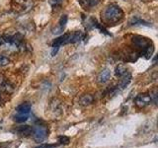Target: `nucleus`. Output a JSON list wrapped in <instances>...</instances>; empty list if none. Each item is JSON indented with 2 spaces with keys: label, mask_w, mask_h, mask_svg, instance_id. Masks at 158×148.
<instances>
[{
  "label": "nucleus",
  "mask_w": 158,
  "mask_h": 148,
  "mask_svg": "<svg viewBox=\"0 0 158 148\" xmlns=\"http://www.w3.org/2000/svg\"><path fill=\"white\" fill-rule=\"evenodd\" d=\"M123 19V11L117 4H110L102 13V21L105 25H116Z\"/></svg>",
  "instance_id": "f257e3e1"
},
{
  "label": "nucleus",
  "mask_w": 158,
  "mask_h": 148,
  "mask_svg": "<svg viewBox=\"0 0 158 148\" xmlns=\"http://www.w3.org/2000/svg\"><path fill=\"white\" fill-rule=\"evenodd\" d=\"M34 6L33 0H12L11 7L14 12L23 14L27 13Z\"/></svg>",
  "instance_id": "f03ea898"
},
{
  "label": "nucleus",
  "mask_w": 158,
  "mask_h": 148,
  "mask_svg": "<svg viewBox=\"0 0 158 148\" xmlns=\"http://www.w3.org/2000/svg\"><path fill=\"white\" fill-rule=\"evenodd\" d=\"M33 138L35 141L42 142L47 138L48 136V128L44 125H37L33 128L32 130Z\"/></svg>",
  "instance_id": "7ed1b4c3"
},
{
  "label": "nucleus",
  "mask_w": 158,
  "mask_h": 148,
  "mask_svg": "<svg viewBox=\"0 0 158 148\" xmlns=\"http://www.w3.org/2000/svg\"><path fill=\"white\" fill-rule=\"evenodd\" d=\"M135 103L138 108H144L151 103V98L148 94H139L136 96Z\"/></svg>",
  "instance_id": "20e7f679"
},
{
  "label": "nucleus",
  "mask_w": 158,
  "mask_h": 148,
  "mask_svg": "<svg viewBox=\"0 0 158 148\" xmlns=\"http://www.w3.org/2000/svg\"><path fill=\"white\" fill-rule=\"evenodd\" d=\"M66 23H67V16H66V15H62V16L60 17V19H59V21H58V25L56 28L52 29V33L54 35L61 34L63 32L64 27H65Z\"/></svg>",
  "instance_id": "39448f33"
},
{
  "label": "nucleus",
  "mask_w": 158,
  "mask_h": 148,
  "mask_svg": "<svg viewBox=\"0 0 158 148\" xmlns=\"http://www.w3.org/2000/svg\"><path fill=\"white\" fill-rule=\"evenodd\" d=\"M84 9H92L100 4L101 0H78Z\"/></svg>",
  "instance_id": "423d86ee"
},
{
  "label": "nucleus",
  "mask_w": 158,
  "mask_h": 148,
  "mask_svg": "<svg viewBox=\"0 0 158 148\" xmlns=\"http://www.w3.org/2000/svg\"><path fill=\"white\" fill-rule=\"evenodd\" d=\"M69 36H70V34L67 33V34H64L62 36L58 37L57 39H56L52 43V47H60L62 44H66L68 43V39H69Z\"/></svg>",
  "instance_id": "0eeeda50"
},
{
  "label": "nucleus",
  "mask_w": 158,
  "mask_h": 148,
  "mask_svg": "<svg viewBox=\"0 0 158 148\" xmlns=\"http://www.w3.org/2000/svg\"><path fill=\"white\" fill-rule=\"evenodd\" d=\"M111 78V70L109 68L104 69V70L101 71V73L99 74L98 76V81L100 83H106L110 80Z\"/></svg>",
  "instance_id": "6e6552de"
},
{
  "label": "nucleus",
  "mask_w": 158,
  "mask_h": 148,
  "mask_svg": "<svg viewBox=\"0 0 158 148\" xmlns=\"http://www.w3.org/2000/svg\"><path fill=\"white\" fill-rule=\"evenodd\" d=\"M31 105L28 103H23L21 105H19L16 109L17 113H20V115H29L30 112H31Z\"/></svg>",
  "instance_id": "1a4fd4ad"
},
{
  "label": "nucleus",
  "mask_w": 158,
  "mask_h": 148,
  "mask_svg": "<svg viewBox=\"0 0 158 148\" xmlns=\"http://www.w3.org/2000/svg\"><path fill=\"white\" fill-rule=\"evenodd\" d=\"M93 102H94V97L90 95V94H85V95L81 96L80 99H79V104L81 106H89Z\"/></svg>",
  "instance_id": "9d476101"
},
{
  "label": "nucleus",
  "mask_w": 158,
  "mask_h": 148,
  "mask_svg": "<svg viewBox=\"0 0 158 148\" xmlns=\"http://www.w3.org/2000/svg\"><path fill=\"white\" fill-rule=\"evenodd\" d=\"M84 38V34L82 32H75L73 34H70L68 39V43H75L77 42H80Z\"/></svg>",
  "instance_id": "9b49d317"
},
{
  "label": "nucleus",
  "mask_w": 158,
  "mask_h": 148,
  "mask_svg": "<svg viewBox=\"0 0 158 148\" xmlns=\"http://www.w3.org/2000/svg\"><path fill=\"white\" fill-rule=\"evenodd\" d=\"M33 130V127H31L30 125H24V126H20L18 130H17V133L19 135H22V136H27L30 135L32 133Z\"/></svg>",
  "instance_id": "f8f14e48"
},
{
  "label": "nucleus",
  "mask_w": 158,
  "mask_h": 148,
  "mask_svg": "<svg viewBox=\"0 0 158 148\" xmlns=\"http://www.w3.org/2000/svg\"><path fill=\"white\" fill-rule=\"evenodd\" d=\"M115 73H116V75L118 76V77H123L127 73V66L123 65V64H118V65L116 67Z\"/></svg>",
  "instance_id": "ddd939ff"
},
{
  "label": "nucleus",
  "mask_w": 158,
  "mask_h": 148,
  "mask_svg": "<svg viewBox=\"0 0 158 148\" xmlns=\"http://www.w3.org/2000/svg\"><path fill=\"white\" fill-rule=\"evenodd\" d=\"M130 25L131 26H135V25H145V26H149V24L146 23L145 21H143V20H141L139 17H137V16H135L131 19Z\"/></svg>",
  "instance_id": "4468645a"
},
{
  "label": "nucleus",
  "mask_w": 158,
  "mask_h": 148,
  "mask_svg": "<svg viewBox=\"0 0 158 148\" xmlns=\"http://www.w3.org/2000/svg\"><path fill=\"white\" fill-rule=\"evenodd\" d=\"M131 74L127 73L126 75L123 76V81H122L121 85H120V88L121 89H125L128 85V83L131 82Z\"/></svg>",
  "instance_id": "2eb2a0df"
},
{
  "label": "nucleus",
  "mask_w": 158,
  "mask_h": 148,
  "mask_svg": "<svg viewBox=\"0 0 158 148\" xmlns=\"http://www.w3.org/2000/svg\"><path fill=\"white\" fill-rule=\"evenodd\" d=\"M28 118H29V115H20V113H17V115L14 117V121L16 122L21 123V122H25L26 121H28Z\"/></svg>",
  "instance_id": "dca6fc26"
},
{
  "label": "nucleus",
  "mask_w": 158,
  "mask_h": 148,
  "mask_svg": "<svg viewBox=\"0 0 158 148\" xmlns=\"http://www.w3.org/2000/svg\"><path fill=\"white\" fill-rule=\"evenodd\" d=\"M0 86H1V89H2V90H4L5 92L10 93V92H12V90H13V87L10 85L8 82H3V83L0 84Z\"/></svg>",
  "instance_id": "f3484780"
},
{
  "label": "nucleus",
  "mask_w": 158,
  "mask_h": 148,
  "mask_svg": "<svg viewBox=\"0 0 158 148\" xmlns=\"http://www.w3.org/2000/svg\"><path fill=\"white\" fill-rule=\"evenodd\" d=\"M10 63V59L7 56H0V67H3V66H6Z\"/></svg>",
  "instance_id": "a211bd4d"
},
{
  "label": "nucleus",
  "mask_w": 158,
  "mask_h": 148,
  "mask_svg": "<svg viewBox=\"0 0 158 148\" xmlns=\"http://www.w3.org/2000/svg\"><path fill=\"white\" fill-rule=\"evenodd\" d=\"M58 142L59 144H68L70 142V139L67 136H59L58 137Z\"/></svg>",
  "instance_id": "6ab92c4d"
},
{
  "label": "nucleus",
  "mask_w": 158,
  "mask_h": 148,
  "mask_svg": "<svg viewBox=\"0 0 158 148\" xmlns=\"http://www.w3.org/2000/svg\"><path fill=\"white\" fill-rule=\"evenodd\" d=\"M63 0H51V4L52 7H56L58 5H60Z\"/></svg>",
  "instance_id": "aec40b11"
},
{
  "label": "nucleus",
  "mask_w": 158,
  "mask_h": 148,
  "mask_svg": "<svg viewBox=\"0 0 158 148\" xmlns=\"http://www.w3.org/2000/svg\"><path fill=\"white\" fill-rule=\"evenodd\" d=\"M56 146V144H42L36 148H53Z\"/></svg>",
  "instance_id": "412c9836"
},
{
  "label": "nucleus",
  "mask_w": 158,
  "mask_h": 148,
  "mask_svg": "<svg viewBox=\"0 0 158 148\" xmlns=\"http://www.w3.org/2000/svg\"><path fill=\"white\" fill-rule=\"evenodd\" d=\"M58 49H59V47H52V56H56V54L57 53V51H58Z\"/></svg>",
  "instance_id": "4be33fe9"
},
{
  "label": "nucleus",
  "mask_w": 158,
  "mask_h": 148,
  "mask_svg": "<svg viewBox=\"0 0 158 148\" xmlns=\"http://www.w3.org/2000/svg\"><path fill=\"white\" fill-rule=\"evenodd\" d=\"M5 43V37L4 36H0V47Z\"/></svg>",
  "instance_id": "5701e85b"
},
{
  "label": "nucleus",
  "mask_w": 158,
  "mask_h": 148,
  "mask_svg": "<svg viewBox=\"0 0 158 148\" xmlns=\"http://www.w3.org/2000/svg\"><path fill=\"white\" fill-rule=\"evenodd\" d=\"M0 148H6V146H5L4 144H1L0 145Z\"/></svg>",
  "instance_id": "b1692460"
},
{
  "label": "nucleus",
  "mask_w": 158,
  "mask_h": 148,
  "mask_svg": "<svg viewBox=\"0 0 158 148\" xmlns=\"http://www.w3.org/2000/svg\"><path fill=\"white\" fill-rule=\"evenodd\" d=\"M0 103H1V94H0Z\"/></svg>",
  "instance_id": "393cba45"
}]
</instances>
